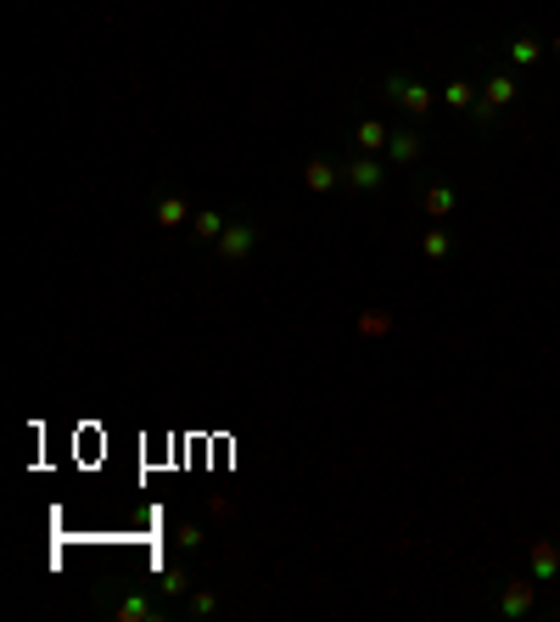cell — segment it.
<instances>
[{"mask_svg": "<svg viewBox=\"0 0 560 622\" xmlns=\"http://www.w3.org/2000/svg\"><path fill=\"white\" fill-rule=\"evenodd\" d=\"M381 96H387L392 107H398V113H409V124H426V118H432V107H437L432 85H420L415 73H387Z\"/></svg>", "mask_w": 560, "mask_h": 622, "instance_id": "obj_1", "label": "cell"}, {"mask_svg": "<svg viewBox=\"0 0 560 622\" xmlns=\"http://www.w3.org/2000/svg\"><path fill=\"white\" fill-rule=\"evenodd\" d=\"M258 241H264V225H258V219H230L224 236L213 241V253H219V264H247V258L258 253Z\"/></svg>", "mask_w": 560, "mask_h": 622, "instance_id": "obj_2", "label": "cell"}, {"mask_svg": "<svg viewBox=\"0 0 560 622\" xmlns=\"http://www.w3.org/2000/svg\"><path fill=\"white\" fill-rule=\"evenodd\" d=\"M387 180H392V163L381 152H348L342 157V185H353V191H381Z\"/></svg>", "mask_w": 560, "mask_h": 622, "instance_id": "obj_3", "label": "cell"}, {"mask_svg": "<svg viewBox=\"0 0 560 622\" xmlns=\"http://www.w3.org/2000/svg\"><path fill=\"white\" fill-rule=\"evenodd\" d=\"M392 163V169H415L420 157H426V141H420V124H404V129H392V141L387 152H381Z\"/></svg>", "mask_w": 560, "mask_h": 622, "instance_id": "obj_4", "label": "cell"}, {"mask_svg": "<svg viewBox=\"0 0 560 622\" xmlns=\"http://www.w3.org/2000/svg\"><path fill=\"white\" fill-rule=\"evenodd\" d=\"M107 611L118 622H163L168 617V600H152V594H124V600H112Z\"/></svg>", "mask_w": 560, "mask_h": 622, "instance_id": "obj_5", "label": "cell"}, {"mask_svg": "<svg viewBox=\"0 0 560 622\" xmlns=\"http://www.w3.org/2000/svg\"><path fill=\"white\" fill-rule=\"evenodd\" d=\"M544 51H549V45L538 40V34H510V40H504V62H510V73H532L538 62H544Z\"/></svg>", "mask_w": 560, "mask_h": 622, "instance_id": "obj_6", "label": "cell"}, {"mask_svg": "<svg viewBox=\"0 0 560 622\" xmlns=\"http://www.w3.org/2000/svg\"><path fill=\"white\" fill-rule=\"evenodd\" d=\"M420 208L432 213V225H443V219H454V208H460V191H454L448 180L420 185Z\"/></svg>", "mask_w": 560, "mask_h": 622, "instance_id": "obj_7", "label": "cell"}, {"mask_svg": "<svg viewBox=\"0 0 560 622\" xmlns=\"http://www.w3.org/2000/svg\"><path fill=\"white\" fill-rule=\"evenodd\" d=\"M303 185L314 191V197L336 191V185H342V157H308V163H303Z\"/></svg>", "mask_w": 560, "mask_h": 622, "instance_id": "obj_8", "label": "cell"}, {"mask_svg": "<svg viewBox=\"0 0 560 622\" xmlns=\"http://www.w3.org/2000/svg\"><path fill=\"white\" fill-rule=\"evenodd\" d=\"M538 606V589H532V572L527 578H510L499 594V617H527V611Z\"/></svg>", "mask_w": 560, "mask_h": 622, "instance_id": "obj_9", "label": "cell"}, {"mask_svg": "<svg viewBox=\"0 0 560 622\" xmlns=\"http://www.w3.org/2000/svg\"><path fill=\"white\" fill-rule=\"evenodd\" d=\"M527 572H532V583H555L560 578V544L555 538H538L527 550Z\"/></svg>", "mask_w": 560, "mask_h": 622, "instance_id": "obj_10", "label": "cell"}, {"mask_svg": "<svg viewBox=\"0 0 560 622\" xmlns=\"http://www.w3.org/2000/svg\"><path fill=\"white\" fill-rule=\"evenodd\" d=\"M482 96H488L499 113H510V107L521 101V79L510 68H499V73H488V79H482Z\"/></svg>", "mask_w": 560, "mask_h": 622, "instance_id": "obj_11", "label": "cell"}, {"mask_svg": "<svg viewBox=\"0 0 560 622\" xmlns=\"http://www.w3.org/2000/svg\"><path fill=\"white\" fill-rule=\"evenodd\" d=\"M196 213L185 208V197H174V191H157L152 197V225H163V230H180V225H191Z\"/></svg>", "mask_w": 560, "mask_h": 622, "instance_id": "obj_12", "label": "cell"}, {"mask_svg": "<svg viewBox=\"0 0 560 622\" xmlns=\"http://www.w3.org/2000/svg\"><path fill=\"white\" fill-rule=\"evenodd\" d=\"M387 141H392V129L381 118H359L353 124V152H387Z\"/></svg>", "mask_w": 560, "mask_h": 622, "instance_id": "obj_13", "label": "cell"}, {"mask_svg": "<svg viewBox=\"0 0 560 622\" xmlns=\"http://www.w3.org/2000/svg\"><path fill=\"white\" fill-rule=\"evenodd\" d=\"M420 253H426V264H448V258H454V230L432 225L426 236H420Z\"/></svg>", "mask_w": 560, "mask_h": 622, "instance_id": "obj_14", "label": "cell"}, {"mask_svg": "<svg viewBox=\"0 0 560 622\" xmlns=\"http://www.w3.org/2000/svg\"><path fill=\"white\" fill-rule=\"evenodd\" d=\"M476 96H482V85H471V79H448L443 85V107H454V113H471Z\"/></svg>", "mask_w": 560, "mask_h": 622, "instance_id": "obj_15", "label": "cell"}, {"mask_svg": "<svg viewBox=\"0 0 560 622\" xmlns=\"http://www.w3.org/2000/svg\"><path fill=\"white\" fill-rule=\"evenodd\" d=\"M224 225H230V219H224L219 208H202V213L191 219V230H196V241H202V247H213V241L224 236Z\"/></svg>", "mask_w": 560, "mask_h": 622, "instance_id": "obj_16", "label": "cell"}, {"mask_svg": "<svg viewBox=\"0 0 560 622\" xmlns=\"http://www.w3.org/2000/svg\"><path fill=\"white\" fill-rule=\"evenodd\" d=\"M180 617H219V594H213V589H191L180 600Z\"/></svg>", "mask_w": 560, "mask_h": 622, "instance_id": "obj_17", "label": "cell"}, {"mask_svg": "<svg viewBox=\"0 0 560 622\" xmlns=\"http://www.w3.org/2000/svg\"><path fill=\"white\" fill-rule=\"evenodd\" d=\"M465 118H471V124L482 129V135H499V129H504V113H499V107H493L488 96H476V107H471V113H465Z\"/></svg>", "mask_w": 560, "mask_h": 622, "instance_id": "obj_18", "label": "cell"}, {"mask_svg": "<svg viewBox=\"0 0 560 622\" xmlns=\"http://www.w3.org/2000/svg\"><path fill=\"white\" fill-rule=\"evenodd\" d=\"M157 589H163V600H185V594H191L185 566H163V572H157Z\"/></svg>", "mask_w": 560, "mask_h": 622, "instance_id": "obj_19", "label": "cell"}, {"mask_svg": "<svg viewBox=\"0 0 560 622\" xmlns=\"http://www.w3.org/2000/svg\"><path fill=\"white\" fill-rule=\"evenodd\" d=\"M180 550H202V527H196V522L180 527Z\"/></svg>", "mask_w": 560, "mask_h": 622, "instance_id": "obj_20", "label": "cell"}, {"mask_svg": "<svg viewBox=\"0 0 560 622\" xmlns=\"http://www.w3.org/2000/svg\"><path fill=\"white\" fill-rule=\"evenodd\" d=\"M549 51H555V57H560V34H555V40H549Z\"/></svg>", "mask_w": 560, "mask_h": 622, "instance_id": "obj_21", "label": "cell"}]
</instances>
